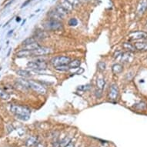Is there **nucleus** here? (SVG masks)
Wrapping results in <instances>:
<instances>
[{
  "mask_svg": "<svg viewBox=\"0 0 147 147\" xmlns=\"http://www.w3.org/2000/svg\"><path fill=\"white\" fill-rule=\"evenodd\" d=\"M10 110L20 119L26 121L30 118L31 110L26 106H20V105H12L10 108Z\"/></svg>",
  "mask_w": 147,
  "mask_h": 147,
  "instance_id": "obj_1",
  "label": "nucleus"
},
{
  "mask_svg": "<svg viewBox=\"0 0 147 147\" xmlns=\"http://www.w3.org/2000/svg\"><path fill=\"white\" fill-rule=\"evenodd\" d=\"M27 67L36 71L44 70L47 68V63H46L45 59H42V58H37L34 61L27 63Z\"/></svg>",
  "mask_w": 147,
  "mask_h": 147,
  "instance_id": "obj_2",
  "label": "nucleus"
},
{
  "mask_svg": "<svg viewBox=\"0 0 147 147\" xmlns=\"http://www.w3.org/2000/svg\"><path fill=\"white\" fill-rule=\"evenodd\" d=\"M44 27L47 30H53V31H59L63 29V23L60 21L54 20H49L44 23Z\"/></svg>",
  "mask_w": 147,
  "mask_h": 147,
  "instance_id": "obj_3",
  "label": "nucleus"
},
{
  "mask_svg": "<svg viewBox=\"0 0 147 147\" xmlns=\"http://www.w3.org/2000/svg\"><path fill=\"white\" fill-rule=\"evenodd\" d=\"M71 59L68 56H56L53 57L50 60L51 64L53 66H59V65H68L70 63Z\"/></svg>",
  "mask_w": 147,
  "mask_h": 147,
  "instance_id": "obj_4",
  "label": "nucleus"
},
{
  "mask_svg": "<svg viewBox=\"0 0 147 147\" xmlns=\"http://www.w3.org/2000/svg\"><path fill=\"white\" fill-rule=\"evenodd\" d=\"M119 94V87L117 84L116 83L112 84L109 90L108 99L111 102H116L118 99Z\"/></svg>",
  "mask_w": 147,
  "mask_h": 147,
  "instance_id": "obj_5",
  "label": "nucleus"
},
{
  "mask_svg": "<svg viewBox=\"0 0 147 147\" xmlns=\"http://www.w3.org/2000/svg\"><path fill=\"white\" fill-rule=\"evenodd\" d=\"M29 87L30 89H33L34 91L38 92L39 94L44 95L46 93V89L42 86V84H40L39 82H37L36 81H33V80H29Z\"/></svg>",
  "mask_w": 147,
  "mask_h": 147,
  "instance_id": "obj_6",
  "label": "nucleus"
},
{
  "mask_svg": "<svg viewBox=\"0 0 147 147\" xmlns=\"http://www.w3.org/2000/svg\"><path fill=\"white\" fill-rule=\"evenodd\" d=\"M32 56H42L51 54V53H53V49L49 48V47L40 46L39 48H37L35 50H32Z\"/></svg>",
  "mask_w": 147,
  "mask_h": 147,
  "instance_id": "obj_7",
  "label": "nucleus"
},
{
  "mask_svg": "<svg viewBox=\"0 0 147 147\" xmlns=\"http://www.w3.org/2000/svg\"><path fill=\"white\" fill-rule=\"evenodd\" d=\"M129 38L131 40H139V39H146L147 38V32L143 31H136L132 32L129 34Z\"/></svg>",
  "mask_w": 147,
  "mask_h": 147,
  "instance_id": "obj_8",
  "label": "nucleus"
},
{
  "mask_svg": "<svg viewBox=\"0 0 147 147\" xmlns=\"http://www.w3.org/2000/svg\"><path fill=\"white\" fill-rule=\"evenodd\" d=\"M147 9V0H141L139 3L137 9V14L142 16L145 13Z\"/></svg>",
  "mask_w": 147,
  "mask_h": 147,
  "instance_id": "obj_9",
  "label": "nucleus"
},
{
  "mask_svg": "<svg viewBox=\"0 0 147 147\" xmlns=\"http://www.w3.org/2000/svg\"><path fill=\"white\" fill-rule=\"evenodd\" d=\"M36 39H39V40H42V39H46L48 37V33L46 31H42L40 29H37L35 32V36H34Z\"/></svg>",
  "mask_w": 147,
  "mask_h": 147,
  "instance_id": "obj_10",
  "label": "nucleus"
},
{
  "mask_svg": "<svg viewBox=\"0 0 147 147\" xmlns=\"http://www.w3.org/2000/svg\"><path fill=\"white\" fill-rule=\"evenodd\" d=\"M38 144V137L37 136H31L26 142L27 147H34Z\"/></svg>",
  "mask_w": 147,
  "mask_h": 147,
  "instance_id": "obj_11",
  "label": "nucleus"
},
{
  "mask_svg": "<svg viewBox=\"0 0 147 147\" xmlns=\"http://www.w3.org/2000/svg\"><path fill=\"white\" fill-rule=\"evenodd\" d=\"M16 56L17 57H20V58L27 57V56H32V50H28V49H23L16 53Z\"/></svg>",
  "mask_w": 147,
  "mask_h": 147,
  "instance_id": "obj_12",
  "label": "nucleus"
},
{
  "mask_svg": "<svg viewBox=\"0 0 147 147\" xmlns=\"http://www.w3.org/2000/svg\"><path fill=\"white\" fill-rule=\"evenodd\" d=\"M59 5H60L63 8H64V9L69 12H71V11L73 9V6H72L69 2H67L66 0H61L60 3H59Z\"/></svg>",
  "mask_w": 147,
  "mask_h": 147,
  "instance_id": "obj_13",
  "label": "nucleus"
},
{
  "mask_svg": "<svg viewBox=\"0 0 147 147\" xmlns=\"http://www.w3.org/2000/svg\"><path fill=\"white\" fill-rule=\"evenodd\" d=\"M55 10L58 12L59 15L63 19V18H65V17L68 15V13H69V12H67V11H66L64 8L62 7L60 5H57L56 7V9H55Z\"/></svg>",
  "mask_w": 147,
  "mask_h": 147,
  "instance_id": "obj_14",
  "label": "nucleus"
},
{
  "mask_svg": "<svg viewBox=\"0 0 147 147\" xmlns=\"http://www.w3.org/2000/svg\"><path fill=\"white\" fill-rule=\"evenodd\" d=\"M112 71L114 74H119L123 71V66L121 64L116 63L112 66Z\"/></svg>",
  "mask_w": 147,
  "mask_h": 147,
  "instance_id": "obj_15",
  "label": "nucleus"
},
{
  "mask_svg": "<svg viewBox=\"0 0 147 147\" xmlns=\"http://www.w3.org/2000/svg\"><path fill=\"white\" fill-rule=\"evenodd\" d=\"M16 74L17 75L20 76L23 78H29L32 76V73L27 70L24 69H19L16 71Z\"/></svg>",
  "mask_w": 147,
  "mask_h": 147,
  "instance_id": "obj_16",
  "label": "nucleus"
},
{
  "mask_svg": "<svg viewBox=\"0 0 147 147\" xmlns=\"http://www.w3.org/2000/svg\"><path fill=\"white\" fill-rule=\"evenodd\" d=\"M49 16L50 18V20H58V21H60L63 18L59 15V13L56 12V10H53V11H51L49 13Z\"/></svg>",
  "mask_w": 147,
  "mask_h": 147,
  "instance_id": "obj_17",
  "label": "nucleus"
},
{
  "mask_svg": "<svg viewBox=\"0 0 147 147\" xmlns=\"http://www.w3.org/2000/svg\"><path fill=\"white\" fill-rule=\"evenodd\" d=\"M134 46H135L136 49H137V50H147V44L145 43V42H135Z\"/></svg>",
  "mask_w": 147,
  "mask_h": 147,
  "instance_id": "obj_18",
  "label": "nucleus"
},
{
  "mask_svg": "<svg viewBox=\"0 0 147 147\" xmlns=\"http://www.w3.org/2000/svg\"><path fill=\"white\" fill-rule=\"evenodd\" d=\"M39 46H40V45L36 41L34 42H32V43L24 46V49H28V50H35V49H36L37 48H39Z\"/></svg>",
  "mask_w": 147,
  "mask_h": 147,
  "instance_id": "obj_19",
  "label": "nucleus"
},
{
  "mask_svg": "<svg viewBox=\"0 0 147 147\" xmlns=\"http://www.w3.org/2000/svg\"><path fill=\"white\" fill-rule=\"evenodd\" d=\"M81 65V61L79 59H74V60H71L70 63L68 64V65L69 66L70 69H76V68L80 67Z\"/></svg>",
  "mask_w": 147,
  "mask_h": 147,
  "instance_id": "obj_20",
  "label": "nucleus"
},
{
  "mask_svg": "<svg viewBox=\"0 0 147 147\" xmlns=\"http://www.w3.org/2000/svg\"><path fill=\"white\" fill-rule=\"evenodd\" d=\"M123 48L127 51V52H134L136 50V48L134 45H132L129 42H124L123 43Z\"/></svg>",
  "mask_w": 147,
  "mask_h": 147,
  "instance_id": "obj_21",
  "label": "nucleus"
},
{
  "mask_svg": "<svg viewBox=\"0 0 147 147\" xmlns=\"http://www.w3.org/2000/svg\"><path fill=\"white\" fill-rule=\"evenodd\" d=\"M10 95L9 92L5 91L4 89H0V99H3V100H8L9 99Z\"/></svg>",
  "mask_w": 147,
  "mask_h": 147,
  "instance_id": "obj_22",
  "label": "nucleus"
},
{
  "mask_svg": "<svg viewBox=\"0 0 147 147\" xmlns=\"http://www.w3.org/2000/svg\"><path fill=\"white\" fill-rule=\"evenodd\" d=\"M131 53L130 52H126V53H123L122 54H121V59H122V61H123V62H125V63H127V62H129V59L131 58Z\"/></svg>",
  "mask_w": 147,
  "mask_h": 147,
  "instance_id": "obj_23",
  "label": "nucleus"
},
{
  "mask_svg": "<svg viewBox=\"0 0 147 147\" xmlns=\"http://www.w3.org/2000/svg\"><path fill=\"white\" fill-rule=\"evenodd\" d=\"M96 83L98 89L102 90V89H104V87H105V85H106V81H105V80L102 79V78H100V79H98V80H97Z\"/></svg>",
  "mask_w": 147,
  "mask_h": 147,
  "instance_id": "obj_24",
  "label": "nucleus"
},
{
  "mask_svg": "<svg viewBox=\"0 0 147 147\" xmlns=\"http://www.w3.org/2000/svg\"><path fill=\"white\" fill-rule=\"evenodd\" d=\"M147 107V104L144 102H140L139 103L135 104V106H134V108H136L138 110H143L145 109Z\"/></svg>",
  "mask_w": 147,
  "mask_h": 147,
  "instance_id": "obj_25",
  "label": "nucleus"
},
{
  "mask_svg": "<svg viewBox=\"0 0 147 147\" xmlns=\"http://www.w3.org/2000/svg\"><path fill=\"white\" fill-rule=\"evenodd\" d=\"M57 71L59 72H67L70 69L69 66L68 65H59V66H56L55 67Z\"/></svg>",
  "mask_w": 147,
  "mask_h": 147,
  "instance_id": "obj_26",
  "label": "nucleus"
},
{
  "mask_svg": "<svg viewBox=\"0 0 147 147\" xmlns=\"http://www.w3.org/2000/svg\"><path fill=\"white\" fill-rule=\"evenodd\" d=\"M17 82L20 83L21 85H22L23 86L26 87V89H30L29 87V80H23V79H18L17 80Z\"/></svg>",
  "mask_w": 147,
  "mask_h": 147,
  "instance_id": "obj_27",
  "label": "nucleus"
},
{
  "mask_svg": "<svg viewBox=\"0 0 147 147\" xmlns=\"http://www.w3.org/2000/svg\"><path fill=\"white\" fill-rule=\"evenodd\" d=\"M36 39L35 37H29L28 39H26V40L22 42V45L23 46H26V45H28V44H30L32 42H36Z\"/></svg>",
  "mask_w": 147,
  "mask_h": 147,
  "instance_id": "obj_28",
  "label": "nucleus"
},
{
  "mask_svg": "<svg viewBox=\"0 0 147 147\" xmlns=\"http://www.w3.org/2000/svg\"><path fill=\"white\" fill-rule=\"evenodd\" d=\"M97 67H98V69L100 71V72H103L105 71L106 68V64L104 62H99L98 64H97Z\"/></svg>",
  "mask_w": 147,
  "mask_h": 147,
  "instance_id": "obj_29",
  "label": "nucleus"
},
{
  "mask_svg": "<svg viewBox=\"0 0 147 147\" xmlns=\"http://www.w3.org/2000/svg\"><path fill=\"white\" fill-rule=\"evenodd\" d=\"M92 86L90 84H86L84 85V86H80L77 88L79 90H81V91H88L89 89H91Z\"/></svg>",
  "mask_w": 147,
  "mask_h": 147,
  "instance_id": "obj_30",
  "label": "nucleus"
},
{
  "mask_svg": "<svg viewBox=\"0 0 147 147\" xmlns=\"http://www.w3.org/2000/svg\"><path fill=\"white\" fill-rule=\"evenodd\" d=\"M69 26H76L78 24V21L76 19H75V18H72V19H70L69 20Z\"/></svg>",
  "mask_w": 147,
  "mask_h": 147,
  "instance_id": "obj_31",
  "label": "nucleus"
},
{
  "mask_svg": "<svg viewBox=\"0 0 147 147\" xmlns=\"http://www.w3.org/2000/svg\"><path fill=\"white\" fill-rule=\"evenodd\" d=\"M66 1L69 2L73 7H76V6H78V5H80V0H66Z\"/></svg>",
  "mask_w": 147,
  "mask_h": 147,
  "instance_id": "obj_32",
  "label": "nucleus"
},
{
  "mask_svg": "<svg viewBox=\"0 0 147 147\" xmlns=\"http://www.w3.org/2000/svg\"><path fill=\"white\" fill-rule=\"evenodd\" d=\"M95 96H96V97L98 98V99H100L102 97V90L99 89H96V90H95Z\"/></svg>",
  "mask_w": 147,
  "mask_h": 147,
  "instance_id": "obj_33",
  "label": "nucleus"
},
{
  "mask_svg": "<svg viewBox=\"0 0 147 147\" xmlns=\"http://www.w3.org/2000/svg\"><path fill=\"white\" fill-rule=\"evenodd\" d=\"M74 146H75V142H73L72 140H70V142L65 147H74Z\"/></svg>",
  "mask_w": 147,
  "mask_h": 147,
  "instance_id": "obj_34",
  "label": "nucleus"
},
{
  "mask_svg": "<svg viewBox=\"0 0 147 147\" xmlns=\"http://www.w3.org/2000/svg\"><path fill=\"white\" fill-rule=\"evenodd\" d=\"M121 54H122V52H120V51H117V52L115 53V54H114V58H118L119 56H121Z\"/></svg>",
  "mask_w": 147,
  "mask_h": 147,
  "instance_id": "obj_35",
  "label": "nucleus"
},
{
  "mask_svg": "<svg viewBox=\"0 0 147 147\" xmlns=\"http://www.w3.org/2000/svg\"><path fill=\"white\" fill-rule=\"evenodd\" d=\"M30 1H31V0H28V1H27V2H26V3H25L24 4H23V5H22V7H24L25 5H27V4H28V3H29V2H30Z\"/></svg>",
  "mask_w": 147,
  "mask_h": 147,
  "instance_id": "obj_36",
  "label": "nucleus"
},
{
  "mask_svg": "<svg viewBox=\"0 0 147 147\" xmlns=\"http://www.w3.org/2000/svg\"><path fill=\"white\" fill-rule=\"evenodd\" d=\"M16 21H17V22H20V21H21V19H20V17H17V18H16Z\"/></svg>",
  "mask_w": 147,
  "mask_h": 147,
  "instance_id": "obj_37",
  "label": "nucleus"
},
{
  "mask_svg": "<svg viewBox=\"0 0 147 147\" xmlns=\"http://www.w3.org/2000/svg\"><path fill=\"white\" fill-rule=\"evenodd\" d=\"M12 32H13V30H11V31H10L9 32V33H8V35H10V34L12 33Z\"/></svg>",
  "mask_w": 147,
  "mask_h": 147,
  "instance_id": "obj_38",
  "label": "nucleus"
},
{
  "mask_svg": "<svg viewBox=\"0 0 147 147\" xmlns=\"http://www.w3.org/2000/svg\"><path fill=\"white\" fill-rule=\"evenodd\" d=\"M87 1H92V0H87Z\"/></svg>",
  "mask_w": 147,
  "mask_h": 147,
  "instance_id": "obj_39",
  "label": "nucleus"
}]
</instances>
